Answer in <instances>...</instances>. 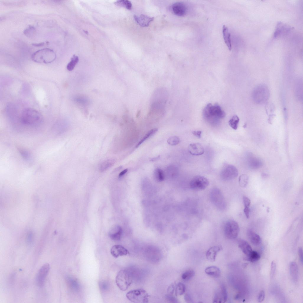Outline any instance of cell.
I'll list each match as a JSON object with an SVG mask.
<instances>
[{
    "label": "cell",
    "mask_w": 303,
    "mask_h": 303,
    "mask_svg": "<svg viewBox=\"0 0 303 303\" xmlns=\"http://www.w3.org/2000/svg\"><path fill=\"white\" fill-rule=\"evenodd\" d=\"M122 233V228L118 225H116L112 226L111 228L109 235L112 240L117 241L120 239Z\"/></svg>",
    "instance_id": "e0dca14e"
},
{
    "label": "cell",
    "mask_w": 303,
    "mask_h": 303,
    "mask_svg": "<svg viewBox=\"0 0 303 303\" xmlns=\"http://www.w3.org/2000/svg\"><path fill=\"white\" fill-rule=\"evenodd\" d=\"M203 114L204 119L214 125L218 124L220 120L225 116V112L217 104L213 105L211 103L207 104L203 110Z\"/></svg>",
    "instance_id": "6da1fadb"
},
{
    "label": "cell",
    "mask_w": 303,
    "mask_h": 303,
    "mask_svg": "<svg viewBox=\"0 0 303 303\" xmlns=\"http://www.w3.org/2000/svg\"><path fill=\"white\" fill-rule=\"evenodd\" d=\"M121 167H118V168H116V169H115V170H114V172H115V171H117V170H119L121 168Z\"/></svg>",
    "instance_id": "816d5d0a"
},
{
    "label": "cell",
    "mask_w": 303,
    "mask_h": 303,
    "mask_svg": "<svg viewBox=\"0 0 303 303\" xmlns=\"http://www.w3.org/2000/svg\"><path fill=\"white\" fill-rule=\"evenodd\" d=\"M44 44V42H42V43H33V44H32V45H33V46H36V47H39V46H43Z\"/></svg>",
    "instance_id": "c3c4849f"
},
{
    "label": "cell",
    "mask_w": 303,
    "mask_h": 303,
    "mask_svg": "<svg viewBox=\"0 0 303 303\" xmlns=\"http://www.w3.org/2000/svg\"><path fill=\"white\" fill-rule=\"evenodd\" d=\"M132 276L130 271L127 270H121L116 276L115 282L117 285L122 291L126 290L132 281Z\"/></svg>",
    "instance_id": "5b68a950"
},
{
    "label": "cell",
    "mask_w": 303,
    "mask_h": 303,
    "mask_svg": "<svg viewBox=\"0 0 303 303\" xmlns=\"http://www.w3.org/2000/svg\"><path fill=\"white\" fill-rule=\"evenodd\" d=\"M114 3L116 5L124 7L128 10H131L132 8V4L131 2L128 0H118L115 2Z\"/></svg>",
    "instance_id": "d4e9b609"
},
{
    "label": "cell",
    "mask_w": 303,
    "mask_h": 303,
    "mask_svg": "<svg viewBox=\"0 0 303 303\" xmlns=\"http://www.w3.org/2000/svg\"><path fill=\"white\" fill-rule=\"evenodd\" d=\"M290 272L291 279L294 282H296L298 279V268L296 263L294 262H291L289 266Z\"/></svg>",
    "instance_id": "ffe728a7"
},
{
    "label": "cell",
    "mask_w": 303,
    "mask_h": 303,
    "mask_svg": "<svg viewBox=\"0 0 303 303\" xmlns=\"http://www.w3.org/2000/svg\"><path fill=\"white\" fill-rule=\"evenodd\" d=\"M222 33L225 43L228 49L231 51L232 49L231 34L228 27L225 25H223V26Z\"/></svg>",
    "instance_id": "7402d4cb"
},
{
    "label": "cell",
    "mask_w": 303,
    "mask_h": 303,
    "mask_svg": "<svg viewBox=\"0 0 303 303\" xmlns=\"http://www.w3.org/2000/svg\"><path fill=\"white\" fill-rule=\"evenodd\" d=\"M247 235L250 241L254 245H258L260 244L261 240L260 236L252 230L248 229Z\"/></svg>",
    "instance_id": "d6986e66"
},
{
    "label": "cell",
    "mask_w": 303,
    "mask_h": 303,
    "mask_svg": "<svg viewBox=\"0 0 303 303\" xmlns=\"http://www.w3.org/2000/svg\"><path fill=\"white\" fill-rule=\"evenodd\" d=\"M239 121V118L236 115L233 116L229 121L228 123L230 126L235 130L237 129Z\"/></svg>",
    "instance_id": "484cf974"
},
{
    "label": "cell",
    "mask_w": 303,
    "mask_h": 303,
    "mask_svg": "<svg viewBox=\"0 0 303 303\" xmlns=\"http://www.w3.org/2000/svg\"><path fill=\"white\" fill-rule=\"evenodd\" d=\"M265 297V293L264 290L260 291L258 295L257 300L259 302H261L264 300Z\"/></svg>",
    "instance_id": "b9f144b4"
},
{
    "label": "cell",
    "mask_w": 303,
    "mask_h": 303,
    "mask_svg": "<svg viewBox=\"0 0 303 303\" xmlns=\"http://www.w3.org/2000/svg\"><path fill=\"white\" fill-rule=\"evenodd\" d=\"M84 31L85 32V33H86V34H88V32L87 31H85L84 30Z\"/></svg>",
    "instance_id": "f5cc1de1"
},
{
    "label": "cell",
    "mask_w": 303,
    "mask_h": 303,
    "mask_svg": "<svg viewBox=\"0 0 303 303\" xmlns=\"http://www.w3.org/2000/svg\"><path fill=\"white\" fill-rule=\"evenodd\" d=\"M78 57L75 55H73L70 61L68 64L67 66V69L70 71L72 70L78 62Z\"/></svg>",
    "instance_id": "83f0119b"
},
{
    "label": "cell",
    "mask_w": 303,
    "mask_h": 303,
    "mask_svg": "<svg viewBox=\"0 0 303 303\" xmlns=\"http://www.w3.org/2000/svg\"><path fill=\"white\" fill-rule=\"evenodd\" d=\"M171 9L174 14L178 16H183L186 14L187 7L185 3L181 2L174 3L171 6Z\"/></svg>",
    "instance_id": "4fadbf2b"
},
{
    "label": "cell",
    "mask_w": 303,
    "mask_h": 303,
    "mask_svg": "<svg viewBox=\"0 0 303 303\" xmlns=\"http://www.w3.org/2000/svg\"><path fill=\"white\" fill-rule=\"evenodd\" d=\"M206 274L214 278L220 277L221 274L220 269L215 266H210L207 267L205 270Z\"/></svg>",
    "instance_id": "603a6c76"
},
{
    "label": "cell",
    "mask_w": 303,
    "mask_h": 303,
    "mask_svg": "<svg viewBox=\"0 0 303 303\" xmlns=\"http://www.w3.org/2000/svg\"><path fill=\"white\" fill-rule=\"evenodd\" d=\"M276 268V265L274 261H272L271 265L270 277L271 279L273 278L275 273Z\"/></svg>",
    "instance_id": "60d3db41"
},
{
    "label": "cell",
    "mask_w": 303,
    "mask_h": 303,
    "mask_svg": "<svg viewBox=\"0 0 303 303\" xmlns=\"http://www.w3.org/2000/svg\"><path fill=\"white\" fill-rule=\"evenodd\" d=\"M267 103L265 107L267 114L268 115L270 114L269 115L274 114L272 113H273L275 110V106L272 103Z\"/></svg>",
    "instance_id": "d590c367"
},
{
    "label": "cell",
    "mask_w": 303,
    "mask_h": 303,
    "mask_svg": "<svg viewBox=\"0 0 303 303\" xmlns=\"http://www.w3.org/2000/svg\"><path fill=\"white\" fill-rule=\"evenodd\" d=\"M209 181L204 176L197 175L193 177L189 183L190 188L192 190L200 191L205 189L208 186Z\"/></svg>",
    "instance_id": "9c48e42d"
},
{
    "label": "cell",
    "mask_w": 303,
    "mask_h": 303,
    "mask_svg": "<svg viewBox=\"0 0 303 303\" xmlns=\"http://www.w3.org/2000/svg\"><path fill=\"white\" fill-rule=\"evenodd\" d=\"M155 175L157 179L159 181L163 180L164 176L162 170L159 168L157 169L155 171Z\"/></svg>",
    "instance_id": "f35d334b"
},
{
    "label": "cell",
    "mask_w": 303,
    "mask_h": 303,
    "mask_svg": "<svg viewBox=\"0 0 303 303\" xmlns=\"http://www.w3.org/2000/svg\"><path fill=\"white\" fill-rule=\"evenodd\" d=\"M260 258V255L257 251L253 250L250 254L244 258V260L252 262H257Z\"/></svg>",
    "instance_id": "cb8c5ba5"
},
{
    "label": "cell",
    "mask_w": 303,
    "mask_h": 303,
    "mask_svg": "<svg viewBox=\"0 0 303 303\" xmlns=\"http://www.w3.org/2000/svg\"><path fill=\"white\" fill-rule=\"evenodd\" d=\"M24 34L28 37H33L36 33V29L34 27L30 25L23 31Z\"/></svg>",
    "instance_id": "d6a6232c"
},
{
    "label": "cell",
    "mask_w": 303,
    "mask_h": 303,
    "mask_svg": "<svg viewBox=\"0 0 303 303\" xmlns=\"http://www.w3.org/2000/svg\"><path fill=\"white\" fill-rule=\"evenodd\" d=\"M249 181L248 176L245 174L240 175L238 178V182L239 185L242 187H246L248 185Z\"/></svg>",
    "instance_id": "f1b7e54d"
},
{
    "label": "cell",
    "mask_w": 303,
    "mask_h": 303,
    "mask_svg": "<svg viewBox=\"0 0 303 303\" xmlns=\"http://www.w3.org/2000/svg\"><path fill=\"white\" fill-rule=\"evenodd\" d=\"M222 249V246L220 245L211 247L207 252L206 256L207 259L210 262H214L215 260L217 253Z\"/></svg>",
    "instance_id": "ac0fdd59"
},
{
    "label": "cell",
    "mask_w": 303,
    "mask_h": 303,
    "mask_svg": "<svg viewBox=\"0 0 303 303\" xmlns=\"http://www.w3.org/2000/svg\"><path fill=\"white\" fill-rule=\"evenodd\" d=\"M184 298L185 301L188 302H193L191 296L188 294H186L185 295Z\"/></svg>",
    "instance_id": "7dc6e473"
},
{
    "label": "cell",
    "mask_w": 303,
    "mask_h": 303,
    "mask_svg": "<svg viewBox=\"0 0 303 303\" xmlns=\"http://www.w3.org/2000/svg\"><path fill=\"white\" fill-rule=\"evenodd\" d=\"M134 18L136 22L142 27L149 26L150 22L154 19L153 17H151L143 14L137 16L134 15Z\"/></svg>",
    "instance_id": "5bb4252c"
},
{
    "label": "cell",
    "mask_w": 303,
    "mask_h": 303,
    "mask_svg": "<svg viewBox=\"0 0 303 303\" xmlns=\"http://www.w3.org/2000/svg\"><path fill=\"white\" fill-rule=\"evenodd\" d=\"M223 231L225 236L229 239H234L238 236L240 228L238 223L235 221L230 220L225 223Z\"/></svg>",
    "instance_id": "ba28073f"
},
{
    "label": "cell",
    "mask_w": 303,
    "mask_h": 303,
    "mask_svg": "<svg viewBox=\"0 0 303 303\" xmlns=\"http://www.w3.org/2000/svg\"><path fill=\"white\" fill-rule=\"evenodd\" d=\"M158 130L157 128H155L152 129L149 131L143 138L142 139L138 142V143L136 145V147H138L139 145H140L142 143H143L145 141L146 139L148 138L149 137L152 136Z\"/></svg>",
    "instance_id": "836d02e7"
},
{
    "label": "cell",
    "mask_w": 303,
    "mask_h": 303,
    "mask_svg": "<svg viewBox=\"0 0 303 303\" xmlns=\"http://www.w3.org/2000/svg\"><path fill=\"white\" fill-rule=\"evenodd\" d=\"M195 274L194 271L191 269L188 270L184 273L181 275L182 279L185 281H188L193 277Z\"/></svg>",
    "instance_id": "f546056e"
},
{
    "label": "cell",
    "mask_w": 303,
    "mask_h": 303,
    "mask_svg": "<svg viewBox=\"0 0 303 303\" xmlns=\"http://www.w3.org/2000/svg\"><path fill=\"white\" fill-rule=\"evenodd\" d=\"M243 201L244 206V210H250L249 207L251 204L250 199L246 196H243Z\"/></svg>",
    "instance_id": "ab89813d"
},
{
    "label": "cell",
    "mask_w": 303,
    "mask_h": 303,
    "mask_svg": "<svg viewBox=\"0 0 303 303\" xmlns=\"http://www.w3.org/2000/svg\"><path fill=\"white\" fill-rule=\"evenodd\" d=\"M126 296L132 302L138 303L148 302L149 295L145 290L138 289L131 290L127 292Z\"/></svg>",
    "instance_id": "8992f818"
},
{
    "label": "cell",
    "mask_w": 303,
    "mask_h": 303,
    "mask_svg": "<svg viewBox=\"0 0 303 303\" xmlns=\"http://www.w3.org/2000/svg\"><path fill=\"white\" fill-rule=\"evenodd\" d=\"M180 141V138L175 136L170 138L167 140L168 143L171 145H175L178 144Z\"/></svg>",
    "instance_id": "8d00e7d4"
},
{
    "label": "cell",
    "mask_w": 303,
    "mask_h": 303,
    "mask_svg": "<svg viewBox=\"0 0 303 303\" xmlns=\"http://www.w3.org/2000/svg\"><path fill=\"white\" fill-rule=\"evenodd\" d=\"M19 152L21 155L26 161H30L31 160V156L30 154L28 151L23 149H19Z\"/></svg>",
    "instance_id": "74e56055"
},
{
    "label": "cell",
    "mask_w": 303,
    "mask_h": 303,
    "mask_svg": "<svg viewBox=\"0 0 303 303\" xmlns=\"http://www.w3.org/2000/svg\"><path fill=\"white\" fill-rule=\"evenodd\" d=\"M188 150L190 153L193 155H200L204 152L203 146L199 143L190 144L188 146Z\"/></svg>",
    "instance_id": "2e32d148"
},
{
    "label": "cell",
    "mask_w": 303,
    "mask_h": 303,
    "mask_svg": "<svg viewBox=\"0 0 303 303\" xmlns=\"http://www.w3.org/2000/svg\"><path fill=\"white\" fill-rule=\"evenodd\" d=\"M221 295L223 302H226L228 299V293L225 286L223 284L221 286Z\"/></svg>",
    "instance_id": "e575fe53"
},
{
    "label": "cell",
    "mask_w": 303,
    "mask_h": 303,
    "mask_svg": "<svg viewBox=\"0 0 303 303\" xmlns=\"http://www.w3.org/2000/svg\"><path fill=\"white\" fill-rule=\"evenodd\" d=\"M210 200L212 204L219 209L224 210L226 204L221 191L218 188H214L211 191L209 194Z\"/></svg>",
    "instance_id": "52a82bcc"
},
{
    "label": "cell",
    "mask_w": 303,
    "mask_h": 303,
    "mask_svg": "<svg viewBox=\"0 0 303 303\" xmlns=\"http://www.w3.org/2000/svg\"><path fill=\"white\" fill-rule=\"evenodd\" d=\"M270 91L267 86L260 84L254 89L252 94L254 101L258 104H263L267 102L270 97Z\"/></svg>",
    "instance_id": "277c9868"
},
{
    "label": "cell",
    "mask_w": 303,
    "mask_h": 303,
    "mask_svg": "<svg viewBox=\"0 0 303 303\" xmlns=\"http://www.w3.org/2000/svg\"><path fill=\"white\" fill-rule=\"evenodd\" d=\"M185 285L182 283H178L176 285L175 288V295L178 296L183 294L185 292Z\"/></svg>",
    "instance_id": "4316f807"
},
{
    "label": "cell",
    "mask_w": 303,
    "mask_h": 303,
    "mask_svg": "<svg viewBox=\"0 0 303 303\" xmlns=\"http://www.w3.org/2000/svg\"><path fill=\"white\" fill-rule=\"evenodd\" d=\"M110 253L113 257L116 258L120 256L126 255L129 252L128 250L122 246L115 245L111 248Z\"/></svg>",
    "instance_id": "9a60e30c"
},
{
    "label": "cell",
    "mask_w": 303,
    "mask_h": 303,
    "mask_svg": "<svg viewBox=\"0 0 303 303\" xmlns=\"http://www.w3.org/2000/svg\"><path fill=\"white\" fill-rule=\"evenodd\" d=\"M175 290V287L173 284H171L168 288L167 292V294L170 295H173Z\"/></svg>",
    "instance_id": "ee69618b"
},
{
    "label": "cell",
    "mask_w": 303,
    "mask_h": 303,
    "mask_svg": "<svg viewBox=\"0 0 303 303\" xmlns=\"http://www.w3.org/2000/svg\"><path fill=\"white\" fill-rule=\"evenodd\" d=\"M50 269V265L46 263L43 265L40 268L36 278V283L38 286L42 287Z\"/></svg>",
    "instance_id": "8fae6325"
},
{
    "label": "cell",
    "mask_w": 303,
    "mask_h": 303,
    "mask_svg": "<svg viewBox=\"0 0 303 303\" xmlns=\"http://www.w3.org/2000/svg\"><path fill=\"white\" fill-rule=\"evenodd\" d=\"M42 114L37 110L31 108L25 109L22 112L21 122L23 124L32 126H38L43 122Z\"/></svg>",
    "instance_id": "7a4b0ae2"
},
{
    "label": "cell",
    "mask_w": 303,
    "mask_h": 303,
    "mask_svg": "<svg viewBox=\"0 0 303 303\" xmlns=\"http://www.w3.org/2000/svg\"><path fill=\"white\" fill-rule=\"evenodd\" d=\"M193 134L196 137L200 138L201 137L202 131L201 130H194L192 132Z\"/></svg>",
    "instance_id": "bcb514c9"
},
{
    "label": "cell",
    "mask_w": 303,
    "mask_h": 303,
    "mask_svg": "<svg viewBox=\"0 0 303 303\" xmlns=\"http://www.w3.org/2000/svg\"><path fill=\"white\" fill-rule=\"evenodd\" d=\"M166 298L167 300L170 302L177 303L178 302L177 299L173 295L166 294Z\"/></svg>",
    "instance_id": "7bdbcfd3"
},
{
    "label": "cell",
    "mask_w": 303,
    "mask_h": 303,
    "mask_svg": "<svg viewBox=\"0 0 303 303\" xmlns=\"http://www.w3.org/2000/svg\"><path fill=\"white\" fill-rule=\"evenodd\" d=\"M159 157H160V156H157V157H156L151 159V160H150L152 161H155L157 160V159H158L159 158Z\"/></svg>",
    "instance_id": "f907efd6"
},
{
    "label": "cell",
    "mask_w": 303,
    "mask_h": 303,
    "mask_svg": "<svg viewBox=\"0 0 303 303\" xmlns=\"http://www.w3.org/2000/svg\"><path fill=\"white\" fill-rule=\"evenodd\" d=\"M286 28L284 25L281 22H279L277 24V28L274 33V38H276L279 36L283 32Z\"/></svg>",
    "instance_id": "4dcf8cb0"
},
{
    "label": "cell",
    "mask_w": 303,
    "mask_h": 303,
    "mask_svg": "<svg viewBox=\"0 0 303 303\" xmlns=\"http://www.w3.org/2000/svg\"><path fill=\"white\" fill-rule=\"evenodd\" d=\"M247 165L251 169H258L262 165V160L251 152H248L246 155Z\"/></svg>",
    "instance_id": "7c38bea8"
},
{
    "label": "cell",
    "mask_w": 303,
    "mask_h": 303,
    "mask_svg": "<svg viewBox=\"0 0 303 303\" xmlns=\"http://www.w3.org/2000/svg\"><path fill=\"white\" fill-rule=\"evenodd\" d=\"M238 247L246 256L249 255L253 251L250 245L246 241L241 239L239 241Z\"/></svg>",
    "instance_id": "44dd1931"
},
{
    "label": "cell",
    "mask_w": 303,
    "mask_h": 303,
    "mask_svg": "<svg viewBox=\"0 0 303 303\" xmlns=\"http://www.w3.org/2000/svg\"><path fill=\"white\" fill-rule=\"evenodd\" d=\"M238 171L237 168L231 165H226L222 169L220 173L221 179L225 181L232 180L237 176Z\"/></svg>",
    "instance_id": "30bf717a"
},
{
    "label": "cell",
    "mask_w": 303,
    "mask_h": 303,
    "mask_svg": "<svg viewBox=\"0 0 303 303\" xmlns=\"http://www.w3.org/2000/svg\"><path fill=\"white\" fill-rule=\"evenodd\" d=\"M128 171V169H126L124 170L123 171L120 172V173L119 174V177H120L123 176Z\"/></svg>",
    "instance_id": "681fc988"
},
{
    "label": "cell",
    "mask_w": 303,
    "mask_h": 303,
    "mask_svg": "<svg viewBox=\"0 0 303 303\" xmlns=\"http://www.w3.org/2000/svg\"><path fill=\"white\" fill-rule=\"evenodd\" d=\"M298 254L299 260L300 262L302 264L303 263V250L302 247H300L298 249Z\"/></svg>",
    "instance_id": "f6af8a7d"
},
{
    "label": "cell",
    "mask_w": 303,
    "mask_h": 303,
    "mask_svg": "<svg viewBox=\"0 0 303 303\" xmlns=\"http://www.w3.org/2000/svg\"><path fill=\"white\" fill-rule=\"evenodd\" d=\"M114 163L113 159H108L103 162L100 165V169L101 171H103L112 166Z\"/></svg>",
    "instance_id": "1f68e13d"
},
{
    "label": "cell",
    "mask_w": 303,
    "mask_h": 303,
    "mask_svg": "<svg viewBox=\"0 0 303 303\" xmlns=\"http://www.w3.org/2000/svg\"><path fill=\"white\" fill-rule=\"evenodd\" d=\"M56 57V54L52 49L45 48L35 52L31 56L32 60L38 63L48 64L53 62Z\"/></svg>",
    "instance_id": "3957f363"
}]
</instances>
